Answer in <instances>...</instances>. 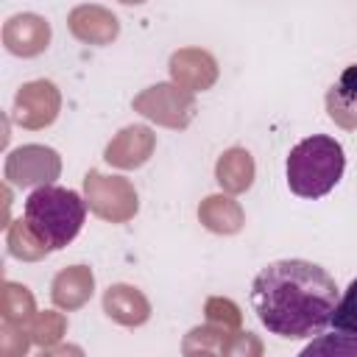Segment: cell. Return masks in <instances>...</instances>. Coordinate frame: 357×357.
<instances>
[{
    "label": "cell",
    "instance_id": "cell-1",
    "mask_svg": "<svg viewBox=\"0 0 357 357\" xmlns=\"http://www.w3.org/2000/svg\"><path fill=\"white\" fill-rule=\"evenodd\" d=\"M251 304L259 324L279 337H315L332 321L337 284L332 273L310 259H279L251 282Z\"/></svg>",
    "mask_w": 357,
    "mask_h": 357
},
{
    "label": "cell",
    "instance_id": "cell-2",
    "mask_svg": "<svg viewBox=\"0 0 357 357\" xmlns=\"http://www.w3.org/2000/svg\"><path fill=\"white\" fill-rule=\"evenodd\" d=\"M287 187L298 198H321L335 190L343 178L346 156L335 137L312 134L290 148L287 153Z\"/></svg>",
    "mask_w": 357,
    "mask_h": 357
},
{
    "label": "cell",
    "instance_id": "cell-3",
    "mask_svg": "<svg viewBox=\"0 0 357 357\" xmlns=\"http://www.w3.org/2000/svg\"><path fill=\"white\" fill-rule=\"evenodd\" d=\"M22 218L50 245V251H59L81 231L86 218V198H81L75 190L42 184L25 198Z\"/></svg>",
    "mask_w": 357,
    "mask_h": 357
},
{
    "label": "cell",
    "instance_id": "cell-4",
    "mask_svg": "<svg viewBox=\"0 0 357 357\" xmlns=\"http://www.w3.org/2000/svg\"><path fill=\"white\" fill-rule=\"evenodd\" d=\"M131 109L156 126L181 131L192 123L198 103H195V92L178 86L176 81H165V84H153L142 89L139 95H134Z\"/></svg>",
    "mask_w": 357,
    "mask_h": 357
},
{
    "label": "cell",
    "instance_id": "cell-5",
    "mask_svg": "<svg viewBox=\"0 0 357 357\" xmlns=\"http://www.w3.org/2000/svg\"><path fill=\"white\" fill-rule=\"evenodd\" d=\"M84 198L86 206L109 223H126L139 209L134 184L123 176H106L100 170H89L84 176Z\"/></svg>",
    "mask_w": 357,
    "mask_h": 357
},
{
    "label": "cell",
    "instance_id": "cell-6",
    "mask_svg": "<svg viewBox=\"0 0 357 357\" xmlns=\"http://www.w3.org/2000/svg\"><path fill=\"white\" fill-rule=\"evenodd\" d=\"M59 173H61V156L53 148L39 145V142L14 148L6 156V167H3L6 184L22 187V190L50 184L53 178H59Z\"/></svg>",
    "mask_w": 357,
    "mask_h": 357
},
{
    "label": "cell",
    "instance_id": "cell-7",
    "mask_svg": "<svg viewBox=\"0 0 357 357\" xmlns=\"http://www.w3.org/2000/svg\"><path fill=\"white\" fill-rule=\"evenodd\" d=\"M61 112V92L53 81L47 78H36V81H28L17 89L14 95V120L17 126L28 128V131H39V128H47L50 123H56Z\"/></svg>",
    "mask_w": 357,
    "mask_h": 357
},
{
    "label": "cell",
    "instance_id": "cell-8",
    "mask_svg": "<svg viewBox=\"0 0 357 357\" xmlns=\"http://www.w3.org/2000/svg\"><path fill=\"white\" fill-rule=\"evenodd\" d=\"M167 70H170V81H176L178 86H184L190 92L212 89L220 75L215 56L204 47H178L170 56Z\"/></svg>",
    "mask_w": 357,
    "mask_h": 357
},
{
    "label": "cell",
    "instance_id": "cell-9",
    "mask_svg": "<svg viewBox=\"0 0 357 357\" xmlns=\"http://www.w3.org/2000/svg\"><path fill=\"white\" fill-rule=\"evenodd\" d=\"M50 22L39 14H14L6 20L3 25V45L11 56H20V59H33L39 53L47 50L50 45Z\"/></svg>",
    "mask_w": 357,
    "mask_h": 357
},
{
    "label": "cell",
    "instance_id": "cell-10",
    "mask_svg": "<svg viewBox=\"0 0 357 357\" xmlns=\"http://www.w3.org/2000/svg\"><path fill=\"white\" fill-rule=\"evenodd\" d=\"M156 148V134L142 126V123H134V126H126L120 128L112 142L106 145L103 151V159L112 165V167H120V170H134V167H142L151 153Z\"/></svg>",
    "mask_w": 357,
    "mask_h": 357
},
{
    "label": "cell",
    "instance_id": "cell-11",
    "mask_svg": "<svg viewBox=\"0 0 357 357\" xmlns=\"http://www.w3.org/2000/svg\"><path fill=\"white\" fill-rule=\"evenodd\" d=\"M67 28L84 45H112L120 33V20L106 6L84 3L67 14Z\"/></svg>",
    "mask_w": 357,
    "mask_h": 357
},
{
    "label": "cell",
    "instance_id": "cell-12",
    "mask_svg": "<svg viewBox=\"0 0 357 357\" xmlns=\"http://www.w3.org/2000/svg\"><path fill=\"white\" fill-rule=\"evenodd\" d=\"M95 293V273L89 265H67L50 282V298L59 310H81Z\"/></svg>",
    "mask_w": 357,
    "mask_h": 357
},
{
    "label": "cell",
    "instance_id": "cell-13",
    "mask_svg": "<svg viewBox=\"0 0 357 357\" xmlns=\"http://www.w3.org/2000/svg\"><path fill=\"white\" fill-rule=\"evenodd\" d=\"M103 312L120 326H142L151 318V301L139 287L117 282L103 293Z\"/></svg>",
    "mask_w": 357,
    "mask_h": 357
},
{
    "label": "cell",
    "instance_id": "cell-14",
    "mask_svg": "<svg viewBox=\"0 0 357 357\" xmlns=\"http://www.w3.org/2000/svg\"><path fill=\"white\" fill-rule=\"evenodd\" d=\"M326 114L335 126L357 131V64H349L326 89Z\"/></svg>",
    "mask_w": 357,
    "mask_h": 357
},
{
    "label": "cell",
    "instance_id": "cell-15",
    "mask_svg": "<svg viewBox=\"0 0 357 357\" xmlns=\"http://www.w3.org/2000/svg\"><path fill=\"white\" fill-rule=\"evenodd\" d=\"M198 220L212 234H237L245 226V212L229 192L226 195L218 192V195H206L198 204Z\"/></svg>",
    "mask_w": 357,
    "mask_h": 357
},
{
    "label": "cell",
    "instance_id": "cell-16",
    "mask_svg": "<svg viewBox=\"0 0 357 357\" xmlns=\"http://www.w3.org/2000/svg\"><path fill=\"white\" fill-rule=\"evenodd\" d=\"M254 176H257V165L245 148H229L218 156L215 181L220 184L223 192H229V195L245 192L254 184Z\"/></svg>",
    "mask_w": 357,
    "mask_h": 357
},
{
    "label": "cell",
    "instance_id": "cell-17",
    "mask_svg": "<svg viewBox=\"0 0 357 357\" xmlns=\"http://www.w3.org/2000/svg\"><path fill=\"white\" fill-rule=\"evenodd\" d=\"M36 301H33V293L20 284V282H3V293H0V315H3V324H11V326H31V321L36 318Z\"/></svg>",
    "mask_w": 357,
    "mask_h": 357
},
{
    "label": "cell",
    "instance_id": "cell-18",
    "mask_svg": "<svg viewBox=\"0 0 357 357\" xmlns=\"http://www.w3.org/2000/svg\"><path fill=\"white\" fill-rule=\"evenodd\" d=\"M6 245H8V254L22 259V262H36V259H45L50 254V245L31 229V223L25 218L8 223Z\"/></svg>",
    "mask_w": 357,
    "mask_h": 357
},
{
    "label": "cell",
    "instance_id": "cell-19",
    "mask_svg": "<svg viewBox=\"0 0 357 357\" xmlns=\"http://www.w3.org/2000/svg\"><path fill=\"white\" fill-rule=\"evenodd\" d=\"M226 335H229V329H220V326L206 321L204 326H195L184 335L181 351L184 354H220L223 343H226Z\"/></svg>",
    "mask_w": 357,
    "mask_h": 357
},
{
    "label": "cell",
    "instance_id": "cell-20",
    "mask_svg": "<svg viewBox=\"0 0 357 357\" xmlns=\"http://www.w3.org/2000/svg\"><path fill=\"white\" fill-rule=\"evenodd\" d=\"M28 332H31V337H33V346H39V349L45 351V349L56 346V343L64 337V332H67V318H64L61 312H56V310L36 312V318H33L31 326H28Z\"/></svg>",
    "mask_w": 357,
    "mask_h": 357
},
{
    "label": "cell",
    "instance_id": "cell-21",
    "mask_svg": "<svg viewBox=\"0 0 357 357\" xmlns=\"http://www.w3.org/2000/svg\"><path fill=\"white\" fill-rule=\"evenodd\" d=\"M204 312H206V321L220 326V329H240L243 326V312L240 307L231 301V298H223V296H209L206 304H204Z\"/></svg>",
    "mask_w": 357,
    "mask_h": 357
},
{
    "label": "cell",
    "instance_id": "cell-22",
    "mask_svg": "<svg viewBox=\"0 0 357 357\" xmlns=\"http://www.w3.org/2000/svg\"><path fill=\"white\" fill-rule=\"evenodd\" d=\"M329 324H332L337 332L357 337V279L349 282L343 298L335 304V312H332V321H329Z\"/></svg>",
    "mask_w": 357,
    "mask_h": 357
},
{
    "label": "cell",
    "instance_id": "cell-23",
    "mask_svg": "<svg viewBox=\"0 0 357 357\" xmlns=\"http://www.w3.org/2000/svg\"><path fill=\"white\" fill-rule=\"evenodd\" d=\"M265 351V346H262V340L254 335V332H240V329H234V332H229L226 335V343H223V357H259Z\"/></svg>",
    "mask_w": 357,
    "mask_h": 357
},
{
    "label": "cell",
    "instance_id": "cell-24",
    "mask_svg": "<svg viewBox=\"0 0 357 357\" xmlns=\"http://www.w3.org/2000/svg\"><path fill=\"white\" fill-rule=\"evenodd\" d=\"M31 346H33V337L25 326H11V324L0 326V354L3 357H22V354H28Z\"/></svg>",
    "mask_w": 357,
    "mask_h": 357
},
{
    "label": "cell",
    "instance_id": "cell-25",
    "mask_svg": "<svg viewBox=\"0 0 357 357\" xmlns=\"http://www.w3.org/2000/svg\"><path fill=\"white\" fill-rule=\"evenodd\" d=\"M321 351H335V354H357V337H351V335H343V332H337V335H324V337H318V340H312L307 349H304V354H321Z\"/></svg>",
    "mask_w": 357,
    "mask_h": 357
},
{
    "label": "cell",
    "instance_id": "cell-26",
    "mask_svg": "<svg viewBox=\"0 0 357 357\" xmlns=\"http://www.w3.org/2000/svg\"><path fill=\"white\" fill-rule=\"evenodd\" d=\"M45 354H81V349L78 346H50V349H45Z\"/></svg>",
    "mask_w": 357,
    "mask_h": 357
},
{
    "label": "cell",
    "instance_id": "cell-27",
    "mask_svg": "<svg viewBox=\"0 0 357 357\" xmlns=\"http://www.w3.org/2000/svg\"><path fill=\"white\" fill-rule=\"evenodd\" d=\"M117 3H123V6H142L145 0H117Z\"/></svg>",
    "mask_w": 357,
    "mask_h": 357
}]
</instances>
